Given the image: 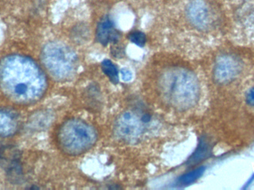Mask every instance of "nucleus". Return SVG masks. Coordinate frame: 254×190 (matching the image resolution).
<instances>
[{
  "mask_svg": "<svg viewBox=\"0 0 254 190\" xmlns=\"http://www.w3.org/2000/svg\"><path fill=\"white\" fill-rule=\"evenodd\" d=\"M79 35H82L84 40H86V38L89 37V30L86 28V26L78 25L74 28V31H73V37L76 40L79 37Z\"/></svg>",
  "mask_w": 254,
  "mask_h": 190,
  "instance_id": "nucleus-14",
  "label": "nucleus"
},
{
  "mask_svg": "<svg viewBox=\"0 0 254 190\" xmlns=\"http://www.w3.org/2000/svg\"><path fill=\"white\" fill-rule=\"evenodd\" d=\"M130 41L139 47H143L146 43V35L140 31H133L128 35Z\"/></svg>",
  "mask_w": 254,
  "mask_h": 190,
  "instance_id": "nucleus-13",
  "label": "nucleus"
},
{
  "mask_svg": "<svg viewBox=\"0 0 254 190\" xmlns=\"http://www.w3.org/2000/svg\"><path fill=\"white\" fill-rule=\"evenodd\" d=\"M243 70V63L237 57L225 55L219 57L213 68V76L217 83L224 84L235 80Z\"/></svg>",
  "mask_w": 254,
  "mask_h": 190,
  "instance_id": "nucleus-6",
  "label": "nucleus"
},
{
  "mask_svg": "<svg viewBox=\"0 0 254 190\" xmlns=\"http://www.w3.org/2000/svg\"><path fill=\"white\" fill-rule=\"evenodd\" d=\"M96 130L87 123L78 119L64 122L58 130L57 140L60 149L69 155L84 153L95 144Z\"/></svg>",
  "mask_w": 254,
  "mask_h": 190,
  "instance_id": "nucleus-3",
  "label": "nucleus"
},
{
  "mask_svg": "<svg viewBox=\"0 0 254 190\" xmlns=\"http://www.w3.org/2000/svg\"><path fill=\"white\" fill-rule=\"evenodd\" d=\"M0 88L12 101L29 104L43 97L47 80L40 67L31 58L8 55L0 61Z\"/></svg>",
  "mask_w": 254,
  "mask_h": 190,
  "instance_id": "nucleus-1",
  "label": "nucleus"
},
{
  "mask_svg": "<svg viewBox=\"0 0 254 190\" xmlns=\"http://www.w3.org/2000/svg\"><path fill=\"white\" fill-rule=\"evenodd\" d=\"M141 132V123L131 112L122 114L116 122V133L122 140L132 143L139 138Z\"/></svg>",
  "mask_w": 254,
  "mask_h": 190,
  "instance_id": "nucleus-7",
  "label": "nucleus"
},
{
  "mask_svg": "<svg viewBox=\"0 0 254 190\" xmlns=\"http://www.w3.org/2000/svg\"><path fill=\"white\" fill-rule=\"evenodd\" d=\"M41 58L46 70L58 81L70 80L77 71L75 52L61 42L47 43L42 50Z\"/></svg>",
  "mask_w": 254,
  "mask_h": 190,
  "instance_id": "nucleus-4",
  "label": "nucleus"
},
{
  "mask_svg": "<svg viewBox=\"0 0 254 190\" xmlns=\"http://www.w3.org/2000/svg\"><path fill=\"white\" fill-rule=\"evenodd\" d=\"M159 91L163 99L178 110L191 109L198 103L199 83L193 73L182 68H173L160 77Z\"/></svg>",
  "mask_w": 254,
  "mask_h": 190,
  "instance_id": "nucleus-2",
  "label": "nucleus"
},
{
  "mask_svg": "<svg viewBox=\"0 0 254 190\" xmlns=\"http://www.w3.org/2000/svg\"><path fill=\"white\" fill-rule=\"evenodd\" d=\"M121 74H122V79H123L125 81H130L131 78H132V74H131L129 70L127 69V68L122 69V71H121Z\"/></svg>",
  "mask_w": 254,
  "mask_h": 190,
  "instance_id": "nucleus-16",
  "label": "nucleus"
},
{
  "mask_svg": "<svg viewBox=\"0 0 254 190\" xmlns=\"http://www.w3.org/2000/svg\"><path fill=\"white\" fill-rule=\"evenodd\" d=\"M20 126L19 115L10 109H0V136L10 137L17 132Z\"/></svg>",
  "mask_w": 254,
  "mask_h": 190,
  "instance_id": "nucleus-8",
  "label": "nucleus"
},
{
  "mask_svg": "<svg viewBox=\"0 0 254 190\" xmlns=\"http://www.w3.org/2000/svg\"><path fill=\"white\" fill-rule=\"evenodd\" d=\"M187 15L192 25L201 31H207L216 24L213 9L205 0H192L187 8Z\"/></svg>",
  "mask_w": 254,
  "mask_h": 190,
  "instance_id": "nucleus-5",
  "label": "nucleus"
},
{
  "mask_svg": "<svg viewBox=\"0 0 254 190\" xmlns=\"http://www.w3.org/2000/svg\"><path fill=\"white\" fill-rule=\"evenodd\" d=\"M204 171V169L203 167H200V168L196 169V170H193L190 173H187L179 179V184L182 185H190V184L195 182L197 179H199Z\"/></svg>",
  "mask_w": 254,
  "mask_h": 190,
  "instance_id": "nucleus-12",
  "label": "nucleus"
},
{
  "mask_svg": "<svg viewBox=\"0 0 254 190\" xmlns=\"http://www.w3.org/2000/svg\"><path fill=\"white\" fill-rule=\"evenodd\" d=\"M210 151V146L205 140H201L198 145V148L195 150V153L190 158L188 163L190 164H196V163L201 161L203 158L207 156Z\"/></svg>",
  "mask_w": 254,
  "mask_h": 190,
  "instance_id": "nucleus-10",
  "label": "nucleus"
},
{
  "mask_svg": "<svg viewBox=\"0 0 254 190\" xmlns=\"http://www.w3.org/2000/svg\"><path fill=\"white\" fill-rule=\"evenodd\" d=\"M102 69L106 75L110 79L113 83H118L119 81V71L117 67L113 63V62L105 60L102 63Z\"/></svg>",
  "mask_w": 254,
  "mask_h": 190,
  "instance_id": "nucleus-11",
  "label": "nucleus"
},
{
  "mask_svg": "<svg viewBox=\"0 0 254 190\" xmlns=\"http://www.w3.org/2000/svg\"><path fill=\"white\" fill-rule=\"evenodd\" d=\"M120 34L109 16H104L97 27V38L104 46L116 43L119 40Z\"/></svg>",
  "mask_w": 254,
  "mask_h": 190,
  "instance_id": "nucleus-9",
  "label": "nucleus"
},
{
  "mask_svg": "<svg viewBox=\"0 0 254 190\" xmlns=\"http://www.w3.org/2000/svg\"><path fill=\"white\" fill-rule=\"evenodd\" d=\"M246 100L249 106L254 107V87L248 91L246 95Z\"/></svg>",
  "mask_w": 254,
  "mask_h": 190,
  "instance_id": "nucleus-15",
  "label": "nucleus"
}]
</instances>
